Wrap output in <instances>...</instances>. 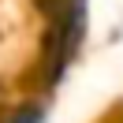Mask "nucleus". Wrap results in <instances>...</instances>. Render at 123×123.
Here are the masks:
<instances>
[{"mask_svg":"<svg viewBox=\"0 0 123 123\" xmlns=\"http://www.w3.org/2000/svg\"><path fill=\"white\" fill-rule=\"evenodd\" d=\"M41 119H45V116H41V108H23L11 123H41Z\"/></svg>","mask_w":123,"mask_h":123,"instance_id":"nucleus-1","label":"nucleus"}]
</instances>
